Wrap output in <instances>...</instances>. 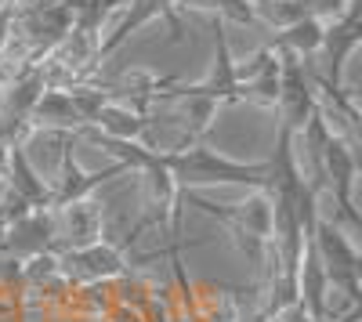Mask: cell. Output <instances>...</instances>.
Masks as SVG:
<instances>
[{
	"label": "cell",
	"instance_id": "obj_1",
	"mask_svg": "<svg viewBox=\"0 0 362 322\" xmlns=\"http://www.w3.org/2000/svg\"><path fill=\"white\" fill-rule=\"evenodd\" d=\"M163 163L177 189H199V185H250L268 189V163H239L210 145L196 141L181 153H163Z\"/></svg>",
	"mask_w": 362,
	"mask_h": 322
},
{
	"label": "cell",
	"instance_id": "obj_2",
	"mask_svg": "<svg viewBox=\"0 0 362 322\" xmlns=\"http://www.w3.org/2000/svg\"><path fill=\"white\" fill-rule=\"evenodd\" d=\"M156 217L153 214H145L134 232L124 239V246L119 243H90L83 250H69V254H58V261H62V272H69L76 282H109V279H119V275H127L131 272V261H127V246H134V239L141 236V228L145 225H153Z\"/></svg>",
	"mask_w": 362,
	"mask_h": 322
},
{
	"label": "cell",
	"instance_id": "obj_3",
	"mask_svg": "<svg viewBox=\"0 0 362 322\" xmlns=\"http://www.w3.org/2000/svg\"><path fill=\"white\" fill-rule=\"evenodd\" d=\"M58 141H62V156H58V181L51 185V210H62V207H69V203H76V199H87L90 192H95L98 185H105L109 178H124V174H131L119 160L109 163L105 170L87 174L76 163V131H62V134H58Z\"/></svg>",
	"mask_w": 362,
	"mask_h": 322
},
{
	"label": "cell",
	"instance_id": "obj_4",
	"mask_svg": "<svg viewBox=\"0 0 362 322\" xmlns=\"http://www.w3.org/2000/svg\"><path fill=\"white\" fill-rule=\"evenodd\" d=\"M153 18H167L170 25V44H181L185 40V25H181L177 18V0H127L124 4V15L116 18L112 29H105V37H102V62L109 54H116L119 47H124L141 25H148Z\"/></svg>",
	"mask_w": 362,
	"mask_h": 322
},
{
	"label": "cell",
	"instance_id": "obj_5",
	"mask_svg": "<svg viewBox=\"0 0 362 322\" xmlns=\"http://www.w3.org/2000/svg\"><path fill=\"white\" fill-rule=\"evenodd\" d=\"M58 239V217L54 210H29L25 217L11 221L4 239H0V254H8L11 261H29L37 254H54Z\"/></svg>",
	"mask_w": 362,
	"mask_h": 322
},
{
	"label": "cell",
	"instance_id": "obj_6",
	"mask_svg": "<svg viewBox=\"0 0 362 322\" xmlns=\"http://www.w3.org/2000/svg\"><path fill=\"white\" fill-rule=\"evenodd\" d=\"M58 217V239H54V254H69V250H83L90 243L102 239L105 228V210L98 199H76L69 207L54 210Z\"/></svg>",
	"mask_w": 362,
	"mask_h": 322
},
{
	"label": "cell",
	"instance_id": "obj_7",
	"mask_svg": "<svg viewBox=\"0 0 362 322\" xmlns=\"http://www.w3.org/2000/svg\"><path fill=\"white\" fill-rule=\"evenodd\" d=\"M4 181H8L33 210H51V181H44L40 174H37V167L29 163L25 145H8Z\"/></svg>",
	"mask_w": 362,
	"mask_h": 322
},
{
	"label": "cell",
	"instance_id": "obj_8",
	"mask_svg": "<svg viewBox=\"0 0 362 322\" xmlns=\"http://www.w3.org/2000/svg\"><path fill=\"white\" fill-rule=\"evenodd\" d=\"M29 131H83V120L73 105L69 91H44V98L37 102L33 116H29Z\"/></svg>",
	"mask_w": 362,
	"mask_h": 322
},
{
	"label": "cell",
	"instance_id": "obj_9",
	"mask_svg": "<svg viewBox=\"0 0 362 322\" xmlns=\"http://www.w3.org/2000/svg\"><path fill=\"white\" fill-rule=\"evenodd\" d=\"M90 127L102 131V134H109V138H119V141H141V134H145V127H148V116H141V112H134L131 105L109 98V102L102 105V112H98V120L90 124Z\"/></svg>",
	"mask_w": 362,
	"mask_h": 322
},
{
	"label": "cell",
	"instance_id": "obj_10",
	"mask_svg": "<svg viewBox=\"0 0 362 322\" xmlns=\"http://www.w3.org/2000/svg\"><path fill=\"white\" fill-rule=\"evenodd\" d=\"M0 8H4V4H0Z\"/></svg>",
	"mask_w": 362,
	"mask_h": 322
}]
</instances>
